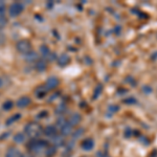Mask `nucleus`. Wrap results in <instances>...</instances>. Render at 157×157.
<instances>
[{"instance_id":"1","label":"nucleus","mask_w":157,"mask_h":157,"mask_svg":"<svg viewBox=\"0 0 157 157\" xmlns=\"http://www.w3.org/2000/svg\"><path fill=\"white\" fill-rule=\"evenodd\" d=\"M43 133V128L41 127L40 124L36 123V121H30V123L26 124L24 127V134L25 136L29 138L38 139Z\"/></svg>"},{"instance_id":"2","label":"nucleus","mask_w":157,"mask_h":157,"mask_svg":"<svg viewBox=\"0 0 157 157\" xmlns=\"http://www.w3.org/2000/svg\"><path fill=\"white\" fill-rule=\"evenodd\" d=\"M56 127L60 131L62 136H68L72 133V126L64 117H59L56 121Z\"/></svg>"},{"instance_id":"3","label":"nucleus","mask_w":157,"mask_h":157,"mask_svg":"<svg viewBox=\"0 0 157 157\" xmlns=\"http://www.w3.org/2000/svg\"><path fill=\"white\" fill-rule=\"evenodd\" d=\"M29 150L34 153H42L45 152L46 149L48 148V145L45 140H41V139H34L33 143L29 144Z\"/></svg>"},{"instance_id":"4","label":"nucleus","mask_w":157,"mask_h":157,"mask_svg":"<svg viewBox=\"0 0 157 157\" xmlns=\"http://www.w3.org/2000/svg\"><path fill=\"white\" fill-rule=\"evenodd\" d=\"M24 11V4L22 2H13L11 6H9V15L13 18L18 17L23 13Z\"/></svg>"},{"instance_id":"5","label":"nucleus","mask_w":157,"mask_h":157,"mask_svg":"<svg viewBox=\"0 0 157 157\" xmlns=\"http://www.w3.org/2000/svg\"><path fill=\"white\" fill-rule=\"evenodd\" d=\"M16 49L18 50L19 54L26 55L27 52H29L32 50V44H30L29 40H25V39L20 40L16 44Z\"/></svg>"},{"instance_id":"6","label":"nucleus","mask_w":157,"mask_h":157,"mask_svg":"<svg viewBox=\"0 0 157 157\" xmlns=\"http://www.w3.org/2000/svg\"><path fill=\"white\" fill-rule=\"evenodd\" d=\"M40 55L42 56V58L45 61H54L56 58L55 54L50 50V48L47 45H41L40 46Z\"/></svg>"},{"instance_id":"7","label":"nucleus","mask_w":157,"mask_h":157,"mask_svg":"<svg viewBox=\"0 0 157 157\" xmlns=\"http://www.w3.org/2000/svg\"><path fill=\"white\" fill-rule=\"evenodd\" d=\"M59 83H60V81L57 77H49L46 80V82H45L44 87L46 88L47 90H54L59 86Z\"/></svg>"},{"instance_id":"8","label":"nucleus","mask_w":157,"mask_h":157,"mask_svg":"<svg viewBox=\"0 0 157 157\" xmlns=\"http://www.w3.org/2000/svg\"><path fill=\"white\" fill-rule=\"evenodd\" d=\"M43 134L47 137L54 138L56 135H58V129L54 125H48L43 129Z\"/></svg>"},{"instance_id":"9","label":"nucleus","mask_w":157,"mask_h":157,"mask_svg":"<svg viewBox=\"0 0 157 157\" xmlns=\"http://www.w3.org/2000/svg\"><path fill=\"white\" fill-rule=\"evenodd\" d=\"M57 63L58 65L61 67H65L67 66L70 63V57L67 54H62L57 58Z\"/></svg>"},{"instance_id":"10","label":"nucleus","mask_w":157,"mask_h":157,"mask_svg":"<svg viewBox=\"0 0 157 157\" xmlns=\"http://www.w3.org/2000/svg\"><path fill=\"white\" fill-rule=\"evenodd\" d=\"M30 103H32L30 98H29L27 95H23V97L19 98L18 100H17L16 105H17V107H19V108H25V107H27V106H29Z\"/></svg>"},{"instance_id":"11","label":"nucleus","mask_w":157,"mask_h":157,"mask_svg":"<svg viewBox=\"0 0 157 157\" xmlns=\"http://www.w3.org/2000/svg\"><path fill=\"white\" fill-rule=\"evenodd\" d=\"M68 123L70 124V125L72 126H78V124L82 121V115L80 114V113H78V112H75V113H72L71 115L69 116V118H68Z\"/></svg>"},{"instance_id":"12","label":"nucleus","mask_w":157,"mask_h":157,"mask_svg":"<svg viewBox=\"0 0 157 157\" xmlns=\"http://www.w3.org/2000/svg\"><path fill=\"white\" fill-rule=\"evenodd\" d=\"M24 60L27 63H36L39 60V56L36 52L34 50H30L29 52H27L26 55H24Z\"/></svg>"},{"instance_id":"13","label":"nucleus","mask_w":157,"mask_h":157,"mask_svg":"<svg viewBox=\"0 0 157 157\" xmlns=\"http://www.w3.org/2000/svg\"><path fill=\"white\" fill-rule=\"evenodd\" d=\"M6 157H23V154L16 147H11V148L7 149Z\"/></svg>"},{"instance_id":"14","label":"nucleus","mask_w":157,"mask_h":157,"mask_svg":"<svg viewBox=\"0 0 157 157\" xmlns=\"http://www.w3.org/2000/svg\"><path fill=\"white\" fill-rule=\"evenodd\" d=\"M81 147H82V149L85 151H91L94 148V140H93L92 138H86L83 140Z\"/></svg>"},{"instance_id":"15","label":"nucleus","mask_w":157,"mask_h":157,"mask_svg":"<svg viewBox=\"0 0 157 157\" xmlns=\"http://www.w3.org/2000/svg\"><path fill=\"white\" fill-rule=\"evenodd\" d=\"M46 68H47V63L44 59H39L35 63V69H36L37 71L43 72L46 70Z\"/></svg>"},{"instance_id":"16","label":"nucleus","mask_w":157,"mask_h":157,"mask_svg":"<svg viewBox=\"0 0 157 157\" xmlns=\"http://www.w3.org/2000/svg\"><path fill=\"white\" fill-rule=\"evenodd\" d=\"M52 144H54V147H61V146H63L65 144V141H64V136H62L60 134H58V135H56L54 138H52Z\"/></svg>"},{"instance_id":"17","label":"nucleus","mask_w":157,"mask_h":157,"mask_svg":"<svg viewBox=\"0 0 157 157\" xmlns=\"http://www.w3.org/2000/svg\"><path fill=\"white\" fill-rule=\"evenodd\" d=\"M46 88L44 87V86H40V87H38L36 91H35V94H36L37 98H44L45 95H46Z\"/></svg>"},{"instance_id":"18","label":"nucleus","mask_w":157,"mask_h":157,"mask_svg":"<svg viewBox=\"0 0 157 157\" xmlns=\"http://www.w3.org/2000/svg\"><path fill=\"white\" fill-rule=\"evenodd\" d=\"M25 134L24 133H17L16 135L14 136V141L16 144H23L25 141Z\"/></svg>"},{"instance_id":"19","label":"nucleus","mask_w":157,"mask_h":157,"mask_svg":"<svg viewBox=\"0 0 157 157\" xmlns=\"http://www.w3.org/2000/svg\"><path fill=\"white\" fill-rule=\"evenodd\" d=\"M20 117H21V114L20 113H17V114H14L13 116H11V117L9 118V120H6V125H12V124H14L15 121H19L20 120Z\"/></svg>"},{"instance_id":"20","label":"nucleus","mask_w":157,"mask_h":157,"mask_svg":"<svg viewBox=\"0 0 157 157\" xmlns=\"http://www.w3.org/2000/svg\"><path fill=\"white\" fill-rule=\"evenodd\" d=\"M102 91H103V85L102 84H98L94 89V93H93V98L97 100V98L102 94Z\"/></svg>"},{"instance_id":"21","label":"nucleus","mask_w":157,"mask_h":157,"mask_svg":"<svg viewBox=\"0 0 157 157\" xmlns=\"http://www.w3.org/2000/svg\"><path fill=\"white\" fill-rule=\"evenodd\" d=\"M13 106H14L13 101L9 100V101H6V102L2 104V109H3L4 111H9V110H11V109L13 108Z\"/></svg>"},{"instance_id":"22","label":"nucleus","mask_w":157,"mask_h":157,"mask_svg":"<svg viewBox=\"0 0 157 157\" xmlns=\"http://www.w3.org/2000/svg\"><path fill=\"white\" fill-rule=\"evenodd\" d=\"M7 23H9V20L6 16L3 15H0V29H3L6 27Z\"/></svg>"},{"instance_id":"23","label":"nucleus","mask_w":157,"mask_h":157,"mask_svg":"<svg viewBox=\"0 0 157 157\" xmlns=\"http://www.w3.org/2000/svg\"><path fill=\"white\" fill-rule=\"evenodd\" d=\"M83 134H84V129L80 128V129H78V130H75V132L72 133V138L77 140V139L80 138L81 136L83 135Z\"/></svg>"},{"instance_id":"24","label":"nucleus","mask_w":157,"mask_h":157,"mask_svg":"<svg viewBox=\"0 0 157 157\" xmlns=\"http://www.w3.org/2000/svg\"><path fill=\"white\" fill-rule=\"evenodd\" d=\"M66 110H67L66 106H65V105H61V106H59V107L57 108V110H56V113H57V114H59V115L64 114V113H66Z\"/></svg>"},{"instance_id":"25","label":"nucleus","mask_w":157,"mask_h":157,"mask_svg":"<svg viewBox=\"0 0 157 157\" xmlns=\"http://www.w3.org/2000/svg\"><path fill=\"white\" fill-rule=\"evenodd\" d=\"M124 134H125V137L126 138H130L131 136H132V134H133V131H132V129H131L130 127H127L125 129V132H124Z\"/></svg>"},{"instance_id":"26","label":"nucleus","mask_w":157,"mask_h":157,"mask_svg":"<svg viewBox=\"0 0 157 157\" xmlns=\"http://www.w3.org/2000/svg\"><path fill=\"white\" fill-rule=\"evenodd\" d=\"M118 110H120V107H118L117 105H110L108 107V111L111 113H116Z\"/></svg>"},{"instance_id":"27","label":"nucleus","mask_w":157,"mask_h":157,"mask_svg":"<svg viewBox=\"0 0 157 157\" xmlns=\"http://www.w3.org/2000/svg\"><path fill=\"white\" fill-rule=\"evenodd\" d=\"M124 103L127 104V105H134V104L137 103V101L134 98H126V100H124Z\"/></svg>"},{"instance_id":"28","label":"nucleus","mask_w":157,"mask_h":157,"mask_svg":"<svg viewBox=\"0 0 157 157\" xmlns=\"http://www.w3.org/2000/svg\"><path fill=\"white\" fill-rule=\"evenodd\" d=\"M6 10V4L4 1H0V15H3V13Z\"/></svg>"},{"instance_id":"29","label":"nucleus","mask_w":157,"mask_h":157,"mask_svg":"<svg viewBox=\"0 0 157 157\" xmlns=\"http://www.w3.org/2000/svg\"><path fill=\"white\" fill-rule=\"evenodd\" d=\"M141 90H143L144 92L146 93V94H150V93L152 92V88L150 87V86H148V85L143 86V88H141Z\"/></svg>"},{"instance_id":"30","label":"nucleus","mask_w":157,"mask_h":157,"mask_svg":"<svg viewBox=\"0 0 157 157\" xmlns=\"http://www.w3.org/2000/svg\"><path fill=\"white\" fill-rule=\"evenodd\" d=\"M139 140H140L141 143H145L146 146L149 145V139L147 137H145V136H140V137H139Z\"/></svg>"},{"instance_id":"31","label":"nucleus","mask_w":157,"mask_h":157,"mask_svg":"<svg viewBox=\"0 0 157 157\" xmlns=\"http://www.w3.org/2000/svg\"><path fill=\"white\" fill-rule=\"evenodd\" d=\"M6 36H4L3 34H0V45L4 44V43H6Z\"/></svg>"},{"instance_id":"32","label":"nucleus","mask_w":157,"mask_h":157,"mask_svg":"<svg viewBox=\"0 0 157 157\" xmlns=\"http://www.w3.org/2000/svg\"><path fill=\"white\" fill-rule=\"evenodd\" d=\"M150 157H157V150H154L152 153L150 154Z\"/></svg>"},{"instance_id":"33","label":"nucleus","mask_w":157,"mask_h":157,"mask_svg":"<svg viewBox=\"0 0 157 157\" xmlns=\"http://www.w3.org/2000/svg\"><path fill=\"white\" fill-rule=\"evenodd\" d=\"M3 85H4L3 80H2V78H0V88H2V87H3Z\"/></svg>"},{"instance_id":"34","label":"nucleus","mask_w":157,"mask_h":157,"mask_svg":"<svg viewBox=\"0 0 157 157\" xmlns=\"http://www.w3.org/2000/svg\"><path fill=\"white\" fill-rule=\"evenodd\" d=\"M23 157H32V156H29V155H23Z\"/></svg>"}]
</instances>
